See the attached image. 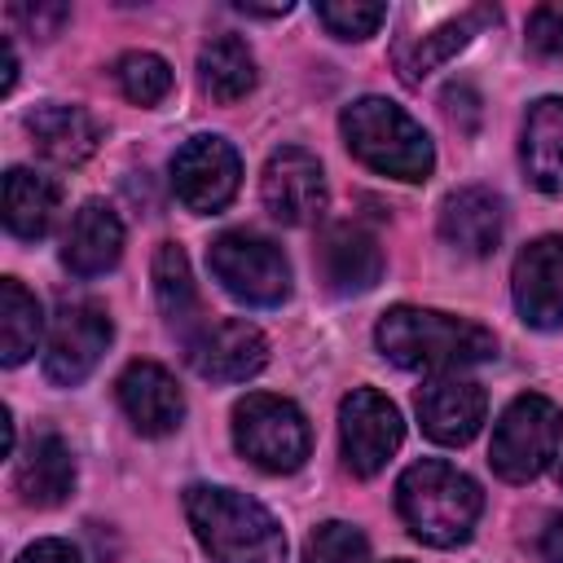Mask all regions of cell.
Returning a JSON list of instances; mask_svg holds the SVG:
<instances>
[{"label":"cell","mask_w":563,"mask_h":563,"mask_svg":"<svg viewBox=\"0 0 563 563\" xmlns=\"http://www.w3.org/2000/svg\"><path fill=\"white\" fill-rule=\"evenodd\" d=\"M374 343L391 365L422 374H457L466 365L497 356V339L479 321L449 317L435 308H409V303L383 312Z\"/></svg>","instance_id":"obj_1"},{"label":"cell","mask_w":563,"mask_h":563,"mask_svg":"<svg viewBox=\"0 0 563 563\" xmlns=\"http://www.w3.org/2000/svg\"><path fill=\"white\" fill-rule=\"evenodd\" d=\"M185 519L211 563H286L282 523L246 493L220 484L185 488Z\"/></svg>","instance_id":"obj_2"},{"label":"cell","mask_w":563,"mask_h":563,"mask_svg":"<svg viewBox=\"0 0 563 563\" xmlns=\"http://www.w3.org/2000/svg\"><path fill=\"white\" fill-rule=\"evenodd\" d=\"M396 510L422 545L453 550V545L471 541L475 519L484 510V493L457 466H449L440 457H422V462L405 466V475L396 479Z\"/></svg>","instance_id":"obj_3"},{"label":"cell","mask_w":563,"mask_h":563,"mask_svg":"<svg viewBox=\"0 0 563 563\" xmlns=\"http://www.w3.org/2000/svg\"><path fill=\"white\" fill-rule=\"evenodd\" d=\"M339 128L352 158H361L369 172H383L396 180H427L435 167V150L422 123L387 97H356L339 114Z\"/></svg>","instance_id":"obj_4"},{"label":"cell","mask_w":563,"mask_h":563,"mask_svg":"<svg viewBox=\"0 0 563 563\" xmlns=\"http://www.w3.org/2000/svg\"><path fill=\"white\" fill-rule=\"evenodd\" d=\"M233 444L246 462H255L268 475H290L308 462L312 431L295 400L251 391L233 405Z\"/></svg>","instance_id":"obj_5"},{"label":"cell","mask_w":563,"mask_h":563,"mask_svg":"<svg viewBox=\"0 0 563 563\" xmlns=\"http://www.w3.org/2000/svg\"><path fill=\"white\" fill-rule=\"evenodd\" d=\"M559 444H563V409L550 396L523 391L501 409L493 427L488 462L506 484H528L559 457Z\"/></svg>","instance_id":"obj_6"},{"label":"cell","mask_w":563,"mask_h":563,"mask_svg":"<svg viewBox=\"0 0 563 563\" xmlns=\"http://www.w3.org/2000/svg\"><path fill=\"white\" fill-rule=\"evenodd\" d=\"M207 264H211V277L246 308H277L290 295V264L282 246L260 233H246V229L220 233L207 246Z\"/></svg>","instance_id":"obj_7"},{"label":"cell","mask_w":563,"mask_h":563,"mask_svg":"<svg viewBox=\"0 0 563 563\" xmlns=\"http://www.w3.org/2000/svg\"><path fill=\"white\" fill-rule=\"evenodd\" d=\"M405 440V422L400 409L374 391V387H352L339 405V449H343V466L361 479L378 475L387 466V457L400 449Z\"/></svg>","instance_id":"obj_8"},{"label":"cell","mask_w":563,"mask_h":563,"mask_svg":"<svg viewBox=\"0 0 563 563\" xmlns=\"http://www.w3.org/2000/svg\"><path fill=\"white\" fill-rule=\"evenodd\" d=\"M242 185V158L224 136H194L172 154V189L194 216H216Z\"/></svg>","instance_id":"obj_9"},{"label":"cell","mask_w":563,"mask_h":563,"mask_svg":"<svg viewBox=\"0 0 563 563\" xmlns=\"http://www.w3.org/2000/svg\"><path fill=\"white\" fill-rule=\"evenodd\" d=\"M110 339H114V325L97 303H66L48 330V343H44L48 383H57V387L84 383L97 369V361L106 356Z\"/></svg>","instance_id":"obj_10"},{"label":"cell","mask_w":563,"mask_h":563,"mask_svg":"<svg viewBox=\"0 0 563 563\" xmlns=\"http://www.w3.org/2000/svg\"><path fill=\"white\" fill-rule=\"evenodd\" d=\"M260 198L282 224H312L325 211V172L303 145H282L260 172Z\"/></svg>","instance_id":"obj_11"},{"label":"cell","mask_w":563,"mask_h":563,"mask_svg":"<svg viewBox=\"0 0 563 563\" xmlns=\"http://www.w3.org/2000/svg\"><path fill=\"white\" fill-rule=\"evenodd\" d=\"M185 356L198 378L246 383L268 365V339L251 321L224 317V321H207L202 330H194L185 343Z\"/></svg>","instance_id":"obj_12"},{"label":"cell","mask_w":563,"mask_h":563,"mask_svg":"<svg viewBox=\"0 0 563 563\" xmlns=\"http://www.w3.org/2000/svg\"><path fill=\"white\" fill-rule=\"evenodd\" d=\"M515 308L532 330L563 325V233H545L515 255Z\"/></svg>","instance_id":"obj_13"},{"label":"cell","mask_w":563,"mask_h":563,"mask_svg":"<svg viewBox=\"0 0 563 563\" xmlns=\"http://www.w3.org/2000/svg\"><path fill=\"white\" fill-rule=\"evenodd\" d=\"M413 409H418L422 431H427L435 444H466V440H475V431L484 427L488 396H484V387H479L475 378L435 374L431 383L418 387Z\"/></svg>","instance_id":"obj_14"},{"label":"cell","mask_w":563,"mask_h":563,"mask_svg":"<svg viewBox=\"0 0 563 563\" xmlns=\"http://www.w3.org/2000/svg\"><path fill=\"white\" fill-rule=\"evenodd\" d=\"M114 391H119V405H123L128 422L141 435H172L180 427V418H185L180 383L163 365H154V361H132L119 374Z\"/></svg>","instance_id":"obj_15"},{"label":"cell","mask_w":563,"mask_h":563,"mask_svg":"<svg viewBox=\"0 0 563 563\" xmlns=\"http://www.w3.org/2000/svg\"><path fill=\"white\" fill-rule=\"evenodd\" d=\"M317 273L334 295H365L383 277V251L361 224H330L317 238Z\"/></svg>","instance_id":"obj_16"},{"label":"cell","mask_w":563,"mask_h":563,"mask_svg":"<svg viewBox=\"0 0 563 563\" xmlns=\"http://www.w3.org/2000/svg\"><path fill=\"white\" fill-rule=\"evenodd\" d=\"M501 198L484 185H462L440 202V238L462 255H493L501 242Z\"/></svg>","instance_id":"obj_17"},{"label":"cell","mask_w":563,"mask_h":563,"mask_svg":"<svg viewBox=\"0 0 563 563\" xmlns=\"http://www.w3.org/2000/svg\"><path fill=\"white\" fill-rule=\"evenodd\" d=\"M119 255H123V220L101 198H88L70 216V229L62 242V264L75 277H101L119 264Z\"/></svg>","instance_id":"obj_18"},{"label":"cell","mask_w":563,"mask_h":563,"mask_svg":"<svg viewBox=\"0 0 563 563\" xmlns=\"http://www.w3.org/2000/svg\"><path fill=\"white\" fill-rule=\"evenodd\" d=\"M26 132L35 141V150L57 163V167H79L84 158L97 154L101 145V128L88 110L79 106H62V101H48V106H35L26 114Z\"/></svg>","instance_id":"obj_19"},{"label":"cell","mask_w":563,"mask_h":563,"mask_svg":"<svg viewBox=\"0 0 563 563\" xmlns=\"http://www.w3.org/2000/svg\"><path fill=\"white\" fill-rule=\"evenodd\" d=\"M13 484H18V497L35 510L62 506L75 488V457H70L66 440L62 435H35L26 444V453L18 457Z\"/></svg>","instance_id":"obj_20"},{"label":"cell","mask_w":563,"mask_h":563,"mask_svg":"<svg viewBox=\"0 0 563 563\" xmlns=\"http://www.w3.org/2000/svg\"><path fill=\"white\" fill-rule=\"evenodd\" d=\"M519 154L541 194H563V97H541L528 106Z\"/></svg>","instance_id":"obj_21"},{"label":"cell","mask_w":563,"mask_h":563,"mask_svg":"<svg viewBox=\"0 0 563 563\" xmlns=\"http://www.w3.org/2000/svg\"><path fill=\"white\" fill-rule=\"evenodd\" d=\"M57 211H62V189L48 176H40L31 167H9L4 172V224H9L13 238L40 242L53 229Z\"/></svg>","instance_id":"obj_22"},{"label":"cell","mask_w":563,"mask_h":563,"mask_svg":"<svg viewBox=\"0 0 563 563\" xmlns=\"http://www.w3.org/2000/svg\"><path fill=\"white\" fill-rule=\"evenodd\" d=\"M488 22H497V9H484V4H479V9H466V13L449 18L444 26H435V31H427V35H413L409 44L396 48L400 79H405V84H422V75H431V70L444 66L457 48H466L471 35H475L479 26H488Z\"/></svg>","instance_id":"obj_23"},{"label":"cell","mask_w":563,"mask_h":563,"mask_svg":"<svg viewBox=\"0 0 563 563\" xmlns=\"http://www.w3.org/2000/svg\"><path fill=\"white\" fill-rule=\"evenodd\" d=\"M198 84L211 101H242L255 88V57L238 35H216L198 53Z\"/></svg>","instance_id":"obj_24"},{"label":"cell","mask_w":563,"mask_h":563,"mask_svg":"<svg viewBox=\"0 0 563 563\" xmlns=\"http://www.w3.org/2000/svg\"><path fill=\"white\" fill-rule=\"evenodd\" d=\"M40 334H44V317L35 295L18 277H4L0 282V361L22 365L40 347Z\"/></svg>","instance_id":"obj_25"},{"label":"cell","mask_w":563,"mask_h":563,"mask_svg":"<svg viewBox=\"0 0 563 563\" xmlns=\"http://www.w3.org/2000/svg\"><path fill=\"white\" fill-rule=\"evenodd\" d=\"M154 299H158L167 321H185L194 312V303H198L194 277H189V260H185V251L176 242H163L154 251Z\"/></svg>","instance_id":"obj_26"},{"label":"cell","mask_w":563,"mask_h":563,"mask_svg":"<svg viewBox=\"0 0 563 563\" xmlns=\"http://www.w3.org/2000/svg\"><path fill=\"white\" fill-rule=\"evenodd\" d=\"M114 79H119V92L136 106H154L172 92V66L158 53H145V48L123 53L114 62Z\"/></svg>","instance_id":"obj_27"},{"label":"cell","mask_w":563,"mask_h":563,"mask_svg":"<svg viewBox=\"0 0 563 563\" xmlns=\"http://www.w3.org/2000/svg\"><path fill=\"white\" fill-rule=\"evenodd\" d=\"M303 563H369V541L352 523H317L303 541Z\"/></svg>","instance_id":"obj_28"},{"label":"cell","mask_w":563,"mask_h":563,"mask_svg":"<svg viewBox=\"0 0 563 563\" xmlns=\"http://www.w3.org/2000/svg\"><path fill=\"white\" fill-rule=\"evenodd\" d=\"M387 9L383 4H365V0H330L317 4V22L334 35V40H369L383 26Z\"/></svg>","instance_id":"obj_29"},{"label":"cell","mask_w":563,"mask_h":563,"mask_svg":"<svg viewBox=\"0 0 563 563\" xmlns=\"http://www.w3.org/2000/svg\"><path fill=\"white\" fill-rule=\"evenodd\" d=\"M528 44L545 57H563V0H550L532 9L528 18Z\"/></svg>","instance_id":"obj_30"},{"label":"cell","mask_w":563,"mask_h":563,"mask_svg":"<svg viewBox=\"0 0 563 563\" xmlns=\"http://www.w3.org/2000/svg\"><path fill=\"white\" fill-rule=\"evenodd\" d=\"M13 18L26 22L35 35L48 40V35H57V26L70 18V9H66V4H35V9H31V4H13Z\"/></svg>","instance_id":"obj_31"},{"label":"cell","mask_w":563,"mask_h":563,"mask_svg":"<svg viewBox=\"0 0 563 563\" xmlns=\"http://www.w3.org/2000/svg\"><path fill=\"white\" fill-rule=\"evenodd\" d=\"M18 563H84V559H79V550H75L70 541H62V537H44V541L26 545V550L18 554Z\"/></svg>","instance_id":"obj_32"},{"label":"cell","mask_w":563,"mask_h":563,"mask_svg":"<svg viewBox=\"0 0 563 563\" xmlns=\"http://www.w3.org/2000/svg\"><path fill=\"white\" fill-rule=\"evenodd\" d=\"M541 559L545 563H563V515H550L541 528Z\"/></svg>","instance_id":"obj_33"},{"label":"cell","mask_w":563,"mask_h":563,"mask_svg":"<svg viewBox=\"0 0 563 563\" xmlns=\"http://www.w3.org/2000/svg\"><path fill=\"white\" fill-rule=\"evenodd\" d=\"M0 53H4V84H0V92H13V79H18V57H13V44L4 40V44H0Z\"/></svg>","instance_id":"obj_34"},{"label":"cell","mask_w":563,"mask_h":563,"mask_svg":"<svg viewBox=\"0 0 563 563\" xmlns=\"http://www.w3.org/2000/svg\"><path fill=\"white\" fill-rule=\"evenodd\" d=\"M559 484H563V466H559Z\"/></svg>","instance_id":"obj_35"},{"label":"cell","mask_w":563,"mask_h":563,"mask_svg":"<svg viewBox=\"0 0 563 563\" xmlns=\"http://www.w3.org/2000/svg\"><path fill=\"white\" fill-rule=\"evenodd\" d=\"M396 563H405V559H396Z\"/></svg>","instance_id":"obj_36"}]
</instances>
